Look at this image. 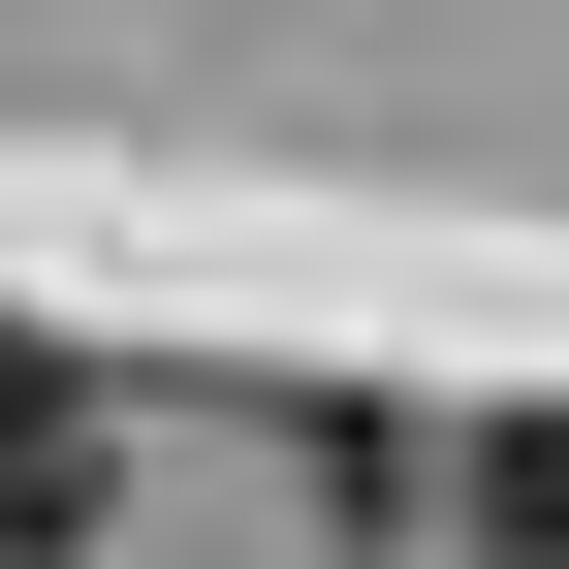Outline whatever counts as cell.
Segmentation results:
<instances>
[{
    "instance_id": "cell-1",
    "label": "cell",
    "mask_w": 569,
    "mask_h": 569,
    "mask_svg": "<svg viewBox=\"0 0 569 569\" xmlns=\"http://www.w3.org/2000/svg\"><path fill=\"white\" fill-rule=\"evenodd\" d=\"M96 507H127V443H96V411L32 380V317H0V569H63Z\"/></svg>"
},
{
    "instance_id": "cell-2",
    "label": "cell",
    "mask_w": 569,
    "mask_h": 569,
    "mask_svg": "<svg viewBox=\"0 0 569 569\" xmlns=\"http://www.w3.org/2000/svg\"><path fill=\"white\" fill-rule=\"evenodd\" d=\"M475 538H507V569H569V443H507V475H475Z\"/></svg>"
}]
</instances>
